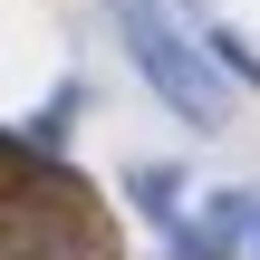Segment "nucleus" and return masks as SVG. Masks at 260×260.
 I'll return each instance as SVG.
<instances>
[{"label":"nucleus","mask_w":260,"mask_h":260,"mask_svg":"<svg viewBox=\"0 0 260 260\" xmlns=\"http://www.w3.org/2000/svg\"><path fill=\"white\" fill-rule=\"evenodd\" d=\"M116 29H125V58L154 77V96H164L193 135H212V125L232 116V96L212 87V58L174 29V10H164V0H116Z\"/></svg>","instance_id":"f257e3e1"},{"label":"nucleus","mask_w":260,"mask_h":260,"mask_svg":"<svg viewBox=\"0 0 260 260\" xmlns=\"http://www.w3.org/2000/svg\"><path fill=\"white\" fill-rule=\"evenodd\" d=\"M135 203H145V212H174V203H183V174H174V164H145V174H135Z\"/></svg>","instance_id":"7ed1b4c3"},{"label":"nucleus","mask_w":260,"mask_h":260,"mask_svg":"<svg viewBox=\"0 0 260 260\" xmlns=\"http://www.w3.org/2000/svg\"><path fill=\"white\" fill-rule=\"evenodd\" d=\"M212 58H222L232 77H251V87H260V48H251V39H232V29H212Z\"/></svg>","instance_id":"20e7f679"},{"label":"nucleus","mask_w":260,"mask_h":260,"mask_svg":"<svg viewBox=\"0 0 260 260\" xmlns=\"http://www.w3.org/2000/svg\"><path fill=\"white\" fill-rule=\"evenodd\" d=\"M260 212L251 203H212L203 222H174V260H232L241 251V232H251Z\"/></svg>","instance_id":"f03ea898"}]
</instances>
